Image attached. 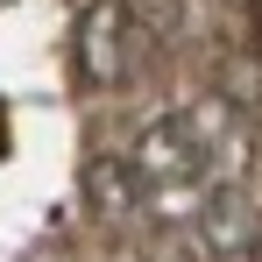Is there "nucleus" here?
<instances>
[{"instance_id": "nucleus-1", "label": "nucleus", "mask_w": 262, "mask_h": 262, "mask_svg": "<svg viewBox=\"0 0 262 262\" xmlns=\"http://www.w3.org/2000/svg\"><path fill=\"white\" fill-rule=\"evenodd\" d=\"M227 142V106L220 99H199V106H177L163 121L135 135L128 163L142 177V191H170V184H199V170L213 163V149Z\"/></svg>"}, {"instance_id": "nucleus-2", "label": "nucleus", "mask_w": 262, "mask_h": 262, "mask_svg": "<svg viewBox=\"0 0 262 262\" xmlns=\"http://www.w3.org/2000/svg\"><path fill=\"white\" fill-rule=\"evenodd\" d=\"M71 64H78V85L114 92L135 71V7L128 0H92L71 29Z\"/></svg>"}, {"instance_id": "nucleus-3", "label": "nucleus", "mask_w": 262, "mask_h": 262, "mask_svg": "<svg viewBox=\"0 0 262 262\" xmlns=\"http://www.w3.org/2000/svg\"><path fill=\"white\" fill-rule=\"evenodd\" d=\"M184 241L206 262H241V255H255V241H262V213L241 191H206L199 213L184 220Z\"/></svg>"}, {"instance_id": "nucleus-4", "label": "nucleus", "mask_w": 262, "mask_h": 262, "mask_svg": "<svg viewBox=\"0 0 262 262\" xmlns=\"http://www.w3.org/2000/svg\"><path fill=\"white\" fill-rule=\"evenodd\" d=\"M78 184H85V199H92V213H106V220H121L135 213L149 191H142V177H135L128 156H92L85 170H78Z\"/></svg>"}, {"instance_id": "nucleus-5", "label": "nucleus", "mask_w": 262, "mask_h": 262, "mask_svg": "<svg viewBox=\"0 0 262 262\" xmlns=\"http://www.w3.org/2000/svg\"><path fill=\"white\" fill-rule=\"evenodd\" d=\"M241 36H248V50H255V57H262V0H255V7H248V29H241Z\"/></svg>"}, {"instance_id": "nucleus-6", "label": "nucleus", "mask_w": 262, "mask_h": 262, "mask_svg": "<svg viewBox=\"0 0 262 262\" xmlns=\"http://www.w3.org/2000/svg\"><path fill=\"white\" fill-rule=\"evenodd\" d=\"M0 149H7V106H0Z\"/></svg>"}]
</instances>
